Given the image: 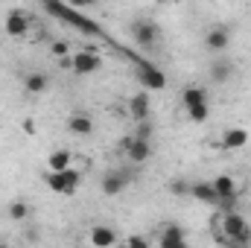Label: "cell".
<instances>
[{
  "label": "cell",
  "mask_w": 251,
  "mask_h": 248,
  "mask_svg": "<svg viewBox=\"0 0 251 248\" xmlns=\"http://www.w3.org/2000/svg\"><path fill=\"white\" fill-rule=\"evenodd\" d=\"M67 131L76 134V137H88V134H94V117H91L88 111H73V114L67 117Z\"/></svg>",
  "instance_id": "obj_14"
},
{
  "label": "cell",
  "mask_w": 251,
  "mask_h": 248,
  "mask_svg": "<svg viewBox=\"0 0 251 248\" xmlns=\"http://www.w3.org/2000/svg\"><path fill=\"white\" fill-rule=\"evenodd\" d=\"M190 196H193L196 201H201V204L216 207V190H213L210 181H193V184H190Z\"/></svg>",
  "instance_id": "obj_18"
},
{
  "label": "cell",
  "mask_w": 251,
  "mask_h": 248,
  "mask_svg": "<svg viewBox=\"0 0 251 248\" xmlns=\"http://www.w3.org/2000/svg\"><path fill=\"white\" fill-rule=\"evenodd\" d=\"M70 67L76 76H94L97 70H102V56L97 50H76L70 59Z\"/></svg>",
  "instance_id": "obj_6"
},
{
  "label": "cell",
  "mask_w": 251,
  "mask_h": 248,
  "mask_svg": "<svg viewBox=\"0 0 251 248\" xmlns=\"http://www.w3.org/2000/svg\"><path fill=\"white\" fill-rule=\"evenodd\" d=\"M44 184L50 187L53 193H59V196H73V193H76V187L82 184V173H79V170L47 173V175H44Z\"/></svg>",
  "instance_id": "obj_4"
},
{
  "label": "cell",
  "mask_w": 251,
  "mask_h": 248,
  "mask_svg": "<svg viewBox=\"0 0 251 248\" xmlns=\"http://www.w3.org/2000/svg\"><path fill=\"white\" fill-rule=\"evenodd\" d=\"M126 248H152V243L140 234H131V237H126Z\"/></svg>",
  "instance_id": "obj_26"
},
{
  "label": "cell",
  "mask_w": 251,
  "mask_h": 248,
  "mask_svg": "<svg viewBox=\"0 0 251 248\" xmlns=\"http://www.w3.org/2000/svg\"><path fill=\"white\" fill-rule=\"evenodd\" d=\"M24 131H26V134H35V123H32V120H24Z\"/></svg>",
  "instance_id": "obj_29"
},
{
  "label": "cell",
  "mask_w": 251,
  "mask_h": 248,
  "mask_svg": "<svg viewBox=\"0 0 251 248\" xmlns=\"http://www.w3.org/2000/svg\"><path fill=\"white\" fill-rule=\"evenodd\" d=\"M128 117L134 123H143V120H152V97L149 91H140L128 99Z\"/></svg>",
  "instance_id": "obj_11"
},
{
  "label": "cell",
  "mask_w": 251,
  "mask_h": 248,
  "mask_svg": "<svg viewBox=\"0 0 251 248\" xmlns=\"http://www.w3.org/2000/svg\"><path fill=\"white\" fill-rule=\"evenodd\" d=\"M210 79H213L216 85H225V82L231 79V64L228 62H213L210 64Z\"/></svg>",
  "instance_id": "obj_21"
},
{
  "label": "cell",
  "mask_w": 251,
  "mask_h": 248,
  "mask_svg": "<svg viewBox=\"0 0 251 248\" xmlns=\"http://www.w3.org/2000/svg\"><path fill=\"white\" fill-rule=\"evenodd\" d=\"M128 184H131L128 170H108L102 175V181H100V190H102V196H120Z\"/></svg>",
  "instance_id": "obj_9"
},
{
  "label": "cell",
  "mask_w": 251,
  "mask_h": 248,
  "mask_svg": "<svg viewBox=\"0 0 251 248\" xmlns=\"http://www.w3.org/2000/svg\"><path fill=\"white\" fill-rule=\"evenodd\" d=\"M0 248H6V246H0Z\"/></svg>",
  "instance_id": "obj_31"
},
{
  "label": "cell",
  "mask_w": 251,
  "mask_h": 248,
  "mask_svg": "<svg viewBox=\"0 0 251 248\" xmlns=\"http://www.w3.org/2000/svg\"><path fill=\"white\" fill-rule=\"evenodd\" d=\"M120 155L128 164H146L152 158V140H137V137H123Z\"/></svg>",
  "instance_id": "obj_5"
},
{
  "label": "cell",
  "mask_w": 251,
  "mask_h": 248,
  "mask_svg": "<svg viewBox=\"0 0 251 248\" xmlns=\"http://www.w3.org/2000/svg\"><path fill=\"white\" fill-rule=\"evenodd\" d=\"M207 102V91L204 88H196V85H187L181 91V105L184 108H196V105H204Z\"/></svg>",
  "instance_id": "obj_20"
},
{
  "label": "cell",
  "mask_w": 251,
  "mask_h": 248,
  "mask_svg": "<svg viewBox=\"0 0 251 248\" xmlns=\"http://www.w3.org/2000/svg\"><path fill=\"white\" fill-rule=\"evenodd\" d=\"M187 117L193 123H204L207 117H210V105L204 102V105H196V108H187Z\"/></svg>",
  "instance_id": "obj_24"
},
{
  "label": "cell",
  "mask_w": 251,
  "mask_h": 248,
  "mask_svg": "<svg viewBox=\"0 0 251 248\" xmlns=\"http://www.w3.org/2000/svg\"><path fill=\"white\" fill-rule=\"evenodd\" d=\"M231 47V29L225 24H213L204 32V50L207 53H225Z\"/></svg>",
  "instance_id": "obj_8"
},
{
  "label": "cell",
  "mask_w": 251,
  "mask_h": 248,
  "mask_svg": "<svg viewBox=\"0 0 251 248\" xmlns=\"http://www.w3.org/2000/svg\"><path fill=\"white\" fill-rule=\"evenodd\" d=\"M3 29H6L9 38H26L29 29H32V18L24 9H12L6 15V21H3Z\"/></svg>",
  "instance_id": "obj_7"
},
{
  "label": "cell",
  "mask_w": 251,
  "mask_h": 248,
  "mask_svg": "<svg viewBox=\"0 0 251 248\" xmlns=\"http://www.w3.org/2000/svg\"><path fill=\"white\" fill-rule=\"evenodd\" d=\"M161 248H190L181 225H167L161 231Z\"/></svg>",
  "instance_id": "obj_16"
},
{
  "label": "cell",
  "mask_w": 251,
  "mask_h": 248,
  "mask_svg": "<svg viewBox=\"0 0 251 248\" xmlns=\"http://www.w3.org/2000/svg\"><path fill=\"white\" fill-rule=\"evenodd\" d=\"M44 9L50 12V15H59L64 21H70L76 29H82L85 35H102V26L100 24H94V21H88L85 15H79L76 9H70V6H64V3H44Z\"/></svg>",
  "instance_id": "obj_2"
},
{
  "label": "cell",
  "mask_w": 251,
  "mask_h": 248,
  "mask_svg": "<svg viewBox=\"0 0 251 248\" xmlns=\"http://www.w3.org/2000/svg\"><path fill=\"white\" fill-rule=\"evenodd\" d=\"M213 240L216 246L228 248L231 243L237 246H251V222L237 210V213H219L213 225Z\"/></svg>",
  "instance_id": "obj_1"
},
{
  "label": "cell",
  "mask_w": 251,
  "mask_h": 248,
  "mask_svg": "<svg viewBox=\"0 0 251 248\" xmlns=\"http://www.w3.org/2000/svg\"><path fill=\"white\" fill-rule=\"evenodd\" d=\"M210 184L216 190V198H219V196H240V193H243V190H240V181H237L234 175H216Z\"/></svg>",
  "instance_id": "obj_19"
},
{
  "label": "cell",
  "mask_w": 251,
  "mask_h": 248,
  "mask_svg": "<svg viewBox=\"0 0 251 248\" xmlns=\"http://www.w3.org/2000/svg\"><path fill=\"white\" fill-rule=\"evenodd\" d=\"M152 134H155L152 120H143V123H137V128H134V134H131V137H137V140H152Z\"/></svg>",
  "instance_id": "obj_25"
},
{
  "label": "cell",
  "mask_w": 251,
  "mask_h": 248,
  "mask_svg": "<svg viewBox=\"0 0 251 248\" xmlns=\"http://www.w3.org/2000/svg\"><path fill=\"white\" fill-rule=\"evenodd\" d=\"M137 79L143 85V91H164L167 88V76L155 67V64H137Z\"/></svg>",
  "instance_id": "obj_10"
},
{
  "label": "cell",
  "mask_w": 251,
  "mask_h": 248,
  "mask_svg": "<svg viewBox=\"0 0 251 248\" xmlns=\"http://www.w3.org/2000/svg\"><path fill=\"white\" fill-rule=\"evenodd\" d=\"M219 146H222V149H228V152L246 149V146H249V128H243V125L225 128V131L219 134Z\"/></svg>",
  "instance_id": "obj_12"
},
{
  "label": "cell",
  "mask_w": 251,
  "mask_h": 248,
  "mask_svg": "<svg viewBox=\"0 0 251 248\" xmlns=\"http://www.w3.org/2000/svg\"><path fill=\"white\" fill-rule=\"evenodd\" d=\"M67 47H70L67 41H56V44H53L50 50H53V56H64V53H67Z\"/></svg>",
  "instance_id": "obj_28"
},
{
  "label": "cell",
  "mask_w": 251,
  "mask_h": 248,
  "mask_svg": "<svg viewBox=\"0 0 251 248\" xmlns=\"http://www.w3.org/2000/svg\"><path fill=\"white\" fill-rule=\"evenodd\" d=\"M47 88H50V76L44 70H29L24 76V91L29 97H41V94H47Z\"/></svg>",
  "instance_id": "obj_15"
},
{
  "label": "cell",
  "mask_w": 251,
  "mask_h": 248,
  "mask_svg": "<svg viewBox=\"0 0 251 248\" xmlns=\"http://www.w3.org/2000/svg\"><path fill=\"white\" fill-rule=\"evenodd\" d=\"M73 170V152L70 149H56L47 155V173H64Z\"/></svg>",
  "instance_id": "obj_17"
},
{
  "label": "cell",
  "mask_w": 251,
  "mask_h": 248,
  "mask_svg": "<svg viewBox=\"0 0 251 248\" xmlns=\"http://www.w3.org/2000/svg\"><path fill=\"white\" fill-rule=\"evenodd\" d=\"M131 38H134V44L140 47V50H155L158 47V41H161V29H158V24L155 21H146V18H137V21H131Z\"/></svg>",
  "instance_id": "obj_3"
},
{
  "label": "cell",
  "mask_w": 251,
  "mask_h": 248,
  "mask_svg": "<svg viewBox=\"0 0 251 248\" xmlns=\"http://www.w3.org/2000/svg\"><path fill=\"white\" fill-rule=\"evenodd\" d=\"M237 204H240V196H219L216 198V210L219 213H237Z\"/></svg>",
  "instance_id": "obj_23"
},
{
  "label": "cell",
  "mask_w": 251,
  "mask_h": 248,
  "mask_svg": "<svg viewBox=\"0 0 251 248\" xmlns=\"http://www.w3.org/2000/svg\"><path fill=\"white\" fill-rule=\"evenodd\" d=\"M29 204L24 201V198H15V201H9V219H15V222H24L26 216H29Z\"/></svg>",
  "instance_id": "obj_22"
},
{
  "label": "cell",
  "mask_w": 251,
  "mask_h": 248,
  "mask_svg": "<svg viewBox=\"0 0 251 248\" xmlns=\"http://www.w3.org/2000/svg\"><path fill=\"white\" fill-rule=\"evenodd\" d=\"M170 193L173 196H190V184L187 181H170Z\"/></svg>",
  "instance_id": "obj_27"
},
{
  "label": "cell",
  "mask_w": 251,
  "mask_h": 248,
  "mask_svg": "<svg viewBox=\"0 0 251 248\" xmlns=\"http://www.w3.org/2000/svg\"><path fill=\"white\" fill-rule=\"evenodd\" d=\"M228 248H251V246H237V243H231Z\"/></svg>",
  "instance_id": "obj_30"
},
{
  "label": "cell",
  "mask_w": 251,
  "mask_h": 248,
  "mask_svg": "<svg viewBox=\"0 0 251 248\" xmlns=\"http://www.w3.org/2000/svg\"><path fill=\"white\" fill-rule=\"evenodd\" d=\"M120 243V234L111 225H94L91 228V246L94 248H114Z\"/></svg>",
  "instance_id": "obj_13"
}]
</instances>
